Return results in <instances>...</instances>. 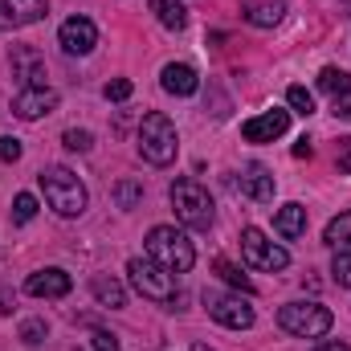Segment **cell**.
Listing matches in <instances>:
<instances>
[{"label":"cell","mask_w":351,"mask_h":351,"mask_svg":"<svg viewBox=\"0 0 351 351\" xmlns=\"http://www.w3.org/2000/svg\"><path fill=\"white\" fill-rule=\"evenodd\" d=\"M315 351H351V348H348V343H339V339H323Z\"/></svg>","instance_id":"cell-35"},{"label":"cell","mask_w":351,"mask_h":351,"mask_svg":"<svg viewBox=\"0 0 351 351\" xmlns=\"http://www.w3.org/2000/svg\"><path fill=\"white\" fill-rule=\"evenodd\" d=\"M160 86L168 90V94H176V98H188V94L200 90V78H196L192 66H184V62H168L164 74H160Z\"/></svg>","instance_id":"cell-14"},{"label":"cell","mask_w":351,"mask_h":351,"mask_svg":"<svg viewBox=\"0 0 351 351\" xmlns=\"http://www.w3.org/2000/svg\"><path fill=\"white\" fill-rule=\"evenodd\" d=\"M41 192H45V204L58 213V217H82L86 213V184L70 168H45L37 176Z\"/></svg>","instance_id":"cell-1"},{"label":"cell","mask_w":351,"mask_h":351,"mask_svg":"<svg viewBox=\"0 0 351 351\" xmlns=\"http://www.w3.org/2000/svg\"><path fill=\"white\" fill-rule=\"evenodd\" d=\"M282 12H286V0H245L241 4V16L258 29H274L282 21Z\"/></svg>","instance_id":"cell-16"},{"label":"cell","mask_w":351,"mask_h":351,"mask_svg":"<svg viewBox=\"0 0 351 351\" xmlns=\"http://www.w3.org/2000/svg\"><path fill=\"white\" fill-rule=\"evenodd\" d=\"M286 127H290V110H265L258 119H245L241 123V135L250 139V143H274V139H282L286 135Z\"/></svg>","instance_id":"cell-11"},{"label":"cell","mask_w":351,"mask_h":351,"mask_svg":"<svg viewBox=\"0 0 351 351\" xmlns=\"http://www.w3.org/2000/svg\"><path fill=\"white\" fill-rule=\"evenodd\" d=\"M127 274H131V286H135L143 298H152V302H168V306H172L176 298H180L176 274L164 269L160 262H152V258H131V262H127Z\"/></svg>","instance_id":"cell-6"},{"label":"cell","mask_w":351,"mask_h":351,"mask_svg":"<svg viewBox=\"0 0 351 351\" xmlns=\"http://www.w3.org/2000/svg\"><path fill=\"white\" fill-rule=\"evenodd\" d=\"M237 188L250 196V200H274V176L265 172L262 164H245L237 172Z\"/></svg>","instance_id":"cell-15"},{"label":"cell","mask_w":351,"mask_h":351,"mask_svg":"<svg viewBox=\"0 0 351 351\" xmlns=\"http://www.w3.org/2000/svg\"><path fill=\"white\" fill-rule=\"evenodd\" d=\"M58 41H62V49H66V53L86 58L90 49L98 45V29H94V21H90V16H70V21H62Z\"/></svg>","instance_id":"cell-10"},{"label":"cell","mask_w":351,"mask_h":351,"mask_svg":"<svg viewBox=\"0 0 351 351\" xmlns=\"http://www.w3.org/2000/svg\"><path fill=\"white\" fill-rule=\"evenodd\" d=\"M45 12H49V4H45V0H0V33H4V29L37 25Z\"/></svg>","instance_id":"cell-12"},{"label":"cell","mask_w":351,"mask_h":351,"mask_svg":"<svg viewBox=\"0 0 351 351\" xmlns=\"http://www.w3.org/2000/svg\"><path fill=\"white\" fill-rule=\"evenodd\" d=\"M139 196H143V188H139L135 180L114 184V200H119V208H135V204H139Z\"/></svg>","instance_id":"cell-25"},{"label":"cell","mask_w":351,"mask_h":351,"mask_svg":"<svg viewBox=\"0 0 351 351\" xmlns=\"http://www.w3.org/2000/svg\"><path fill=\"white\" fill-rule=\"evenodd\" d=\"M213 269H217V274H221V278H225L233 290H241V294H254V282L241 274V265H233L229 258H217V262H213Z\"/></svg>","instance_id":"cell-23"},{"label":"cell","mask_w":351,"mask_h":351,"mask_svg":"<svg viewBox=\"0 0 351 351\" xmlns=\"http://www.w3.org/2000/svg\"><path fill=\"white\" fill-rule=\"evenodd\" d=\"M319 90L331 94V98H339V94H348L351 90V74L348 70H339V66H327V70L319 74Z\"/></svg>","instance_id":"cell-22"},{"label":"cell","mask_w":351,"mask_h":351,"mask_svg":"<svg viewBox=\"0 0 351 351\" xmlns=\"http://www.w3.org/2000/svg\"><path fill=\"white\" fill-rule=\"evenodd\" d=\"M278 323H282V331H290V335H298V339H323V335L331 331L335 315H331L323 302H286V306L278 311Z\"/></svg>","instance_id":"cell-4"},{"label":"cell","mask_w":351,"mask_h":351,"mask_svg":"<svg viewBox=\"0 0 351 351\" xmlns=\"http://www.w3.org/2000/svg\"><path fill=\"white\" fill-rule=\"evenodd\" d=\"M94 351H119V339L110 331H94Z\"/></svg>","instance_id":"cell-34"},{"label":"cell","mask_w":351,"mask_h":351,"mask_svg":"<svg viewBox=\"0 0 351 351\" xmlns=\"http://www.w3.org/2000/svg\"><path fill=\"white\" fill-rule=\"evenodd\" d=\"M33 217H37V196L21 192V196L12 200V221H21V225H25V221H33Z\"/></svg>","instance_id":"cell-26"},{"label":"cell","mask_w":351,"mask_h":351,"mask_svg":"<svg viewBox=\"0 0 351 351\" xmlns=\"http://www.w3.org/2000/svg\"><path fill=\"white\" fill-rule=\"evenodd\" d=\"M12 311V294H4V286H0V315H8Z\"/></svg>","instance_id":"cell-37"},{"label":"cell","mask_w":351,"mask_h":351,"mask_svg":"<svg viewBox=\"0 0 351 351\" xmlns=\"http://www.w3.org/2000/svg\"><path fill=\"white\" fill-rule=\"evenodd\" d=\"M204 311L229 327V331H250L254 327V306L241 294H225V290H204Z\"/></svg>","instance_id":"cell-7"},{"label":"cell","mask_w":351,"mask_h":351,"mask_svg":"<svg viewBox=\"0 0 351 351\" xmlns=\"http://www.w3.org/2000/svg\"><path fill=\"white\" fill-rule=\"evenodd\" d=\"M331 278H335V286H351V254H335Z\"/></svg>","instance_id":"cell-28"},{"label":"cell","mask_w":351,"mask_h":351,"mask_svg":"<svg viewBox=\"0 0 351 351\" xmlns=\"http://www.w3.org/2000/svg\"><path fill=\"white\" fill-rule=\"evenodd\" d=\"M327 245L335 250V254H351V213H339L335 221H327Z\"/></svg>","instance_id":"cell-20"},{"label":"cell","mask_w":351,"mask_h":351,"mask_svg":"<svg viewBox=\"0 0 351 351\" xmlns=\"http://www.w3.org/2000/svg\"><path fill=\"white\" fill-rule=\"evenodd\" d=\"M335 164H339V176H351V135L339 139V152H335Z\"/></svg>","instance_id":"cell-32"},{"label":"cell","mask_w":351,"mask_h":351,"mask_svg":"<svg viewBox=\"0 0 351 351\" xmlns=\"http://www.w3.org/2000/svg\"><path fill=\"white\" fill-rule=\"evenodd\" d=\"M45 335H49V327H45L41 319H25V323H21V339H25V343H41Z\"/></svg>","instance_id":"cell-27"},{"label":"cell","mask_w":351,"mask_h":351,"mask_svg":"<svg viewBox=\"0 0 351 351\" xmlns=\"http://www.w3.org/2000/svg\"><path fill=\"white\" fill-rule=\"evenodd\" d=\"M53 110H58V90H49V86H25L12 98V114L25 119V123H33L41 114H53Z\"/></svg>","instance_id":"cell-9"},{"label":"cell","mask_w":351,"mask_h":351,"mask_svg":"<svg viewBox=\"0 0 351 351\" xmlns=\"http://www.w3.org/2000/svg\"><path fill=\"white\" fill-rule=\"evenodd\" d=\"M152 12L164 29H184L188 25V8L180 0H152Z\"/></svg>","instance_id":"cell-21"},{"label":"cell","mask_w":351,"mask_h":351,"mask_svg":"<svg viewBox=\"0 0 351 351\" xmlns=\"http://www.w3.org/2000/svg\"><path fill=\"white\" fill-rule=\"evenodd\" d=\"M12 70L25 78V86H45V62L33 53V49H12Z\"/></svg>","instance_id":"cell-17"},{"label":"cell","mask_w":351,"mask_h":351,"mask_svg":"<svg viewBox=\"0 0 351 351\" xmlns=\"http://www.w3.org/2000/svg\"><path fill=\"white\" fill-rule=\"evenodd\" d=\"M274 229H278L286 241L302 237V233H306V208H302V204H282L278 217H274Z\"/></svg>","instance_id":"cell-18"},{"label":"cell","mask_w":351,"mask_h":351,"mask_svg":"<svg viewBox=\"0 0 351 351\" xmlns=\"http://www.w3.org/2000/svg\"><path fill=\"white\" fill-rule=\"evenodd\" d=\"M131 82H127V78H114V82H106V90H102V94H106V102H127V98H131Z\"/></svg>","instance_id":"cell-30"},{"label":"cell","mask_w":351,"mask_h":351,"mask_svg":"<svg viewBox=\"0 0 351 351\" xmlns=\"http://www.w3.org/2000/svg\"><path fill=\"white\" fill-rule=\"evenodd\" d=\"M90 290H94V298H98L102 306H110V311L127 306V290H123V282H114V278H106V274H94V278H90Z\"/></svg>","instance_id":"cell-19"},{"label":"cell","mask_w":351,"mask_h":351,"mask_svg":"<svg viewBox=\"0 0 351 351\" xmlns=\"http://www.w3.org/2000/svg\"><path fill=\"white\" fill-rule=\"evenodd\" d=\"M192 351H213L208 343H192Z\"/></svg>","instance_id":"cell-38"},{"label":"cell","mask_w":351,"mask_h":351,"mask_svg":"<svg viewBox=\"0 0 351 351\" xmlns=\"http://www.w3.org/2000/svg\"><path fill=\"white\" fill-rule=\"evenodd\" d=\"M172 208H176V221L188 225V229H208L213 225V196L196 180H176L172 184Z\"/></svg>","instance_id":"cell-5"},{"label":"cell","mask_w":351,"mask_h":351,"mask_svg":"<svg viewBox=\"0 0 351 351\" xmlns=\"http://www.w3.org/2000/svg\"><path fill=\"white\" fill-rule=\"evenodd\" d=\"M147 258L160 262L164 269H172V274H188L196 265V250H192L188 233H180L172 225H156L147 233Z\"/></svg>","instance_id":"cell-3"},{"label":"cell","mask_w":351,"mask_h":351,"mask_svg":"<svg viewBox=\"0 0 351 351\" xmlns=\"http://www.w3.org/2000/svg\"><path fill=\"white\" fill-rule=\"evenodd\" d=\"M0 160H4V164H16V160H21V139L0 135Z\"/></svg>","instance_id":"cell-31"},{"label":"cell","mask_w":351,"mask_h":351,"mask_svg":"<svg viewBox=\"0 0 351 351\" xmlns=\"http://www.w3.org/2000/svg\"><path fill=\"white\" fill-rule=\"evenodd\" d=\"M331 114L343 119V123H351V90L348 94H339V98H331Z\"/></svg>","instance_id":"cell-33"},{"label":"cell","mask_w":351,"mask_h":351,"mask_svg":"<svg viewBox=\"0 0 351 351\" xmlns=\"http://www.w3.org/2000/svg\"><path fill=\"white\" fill-rule=\"evenodd\" d=\"M176 152H180V135H176L172 119L160 114V110L143 114V123H139V156L152 168H168L176 160Z\"/></svg>","instance_id":"cell-2"},{"label":"cell","mask_w":351,"mask_h":351,"mask_svg":"<svg viewBox=\"0 0 351 351\" xmlns=\"http://www.w3.org/2000/svg\"><path fill=\"white\" fill-rule=\"evenodd\" d=\"M294 156H298V160H311V139H298V143H294Z\"/></svg>","instance_id":"cell-36"},{"label":"cell","mask_w":351,"mask_h":351,"mask_svg":"<svg viewBox=\"0 0 351 351\" xmlns=\"http://www.w3.org/2000/svg\"><path fill=\"white\" fill-rule=\"evenodd\" d=\"M348 8H351V0H348Z\"/></svg>","instance_id":"cell-39"},{"label":"cell","mask_w":351,"mask_h":351,"mask_svg":"<svg viewBox=\"0 0 351 351\" xmlns=\"http://www.w3.org/2000/svg\"><path fill=\"white\" fill-rule=\"evenodd\" d=\"M241 254H245V262L254 265V269H262V274H278V269L290 265V254L282 245H274L262 229H254V225L241 229Z\"/></svg>","instance_id":"cell-8"},{"label":"cell","mask_w":351,"mask_h":351,"mask_svg":"<svg viewBox=\"0 0 351 351\" xmlns=\"http://www.w3.org/2000/svg\"><path fill=\"white\" fill-rule=\"evenodd\" d=\"M62 143H66L70 152H90V143H94V139H90V131H78V127H70V131L62 135Z\"/></svg>","instance_id":"cell-29"},{"label":"cell","mask_w":351,"mask_h":351,"mask_svg":"<svg viewBox=\"0 0 351 351\" xmlns=\"http://www.w3.org/2000/svg\"><path fill=\"white\" fill-rule=\"evenodd\" d=\"M70 274L66 269H37V274H29V282H25V290L33 294V298H66L70 294Z\"/></svg>","instance_id":"cell-13"},{"label":"cell","mask_w":351,"mask_h":351,"mask_svg":"<svg viewBox=\"0 0 351 351\" xmlns=\"http://www.w3.org/2000/svg\"><path fill=\"white\" fill-rule=\"evenodd\" d=\"M286 102H290V110H294V114H302V119H306V114H315V94H311L306 86H290V90H286Z\"/></svg>","instance_id":"cell-24"}]
</instances>
